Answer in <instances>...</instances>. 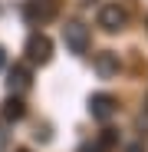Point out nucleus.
Instances as JSON below:
<instances>
[{"instance_id": "obj_5", "label": "nucleus", "mask_w": 148, "mask_h": 152, "mask_svg": "<svg viewBox=\"0 0 148 152\" xmlns=\"http://www.w3.org/2000/svg\"><path fill=\"white\" fill-rule=\"evenodd\" d=\"M89 113H92V119H99V122H109L112 113H115V96H109V93L89 96Z\"/></svg>"}, {"instance_id": "obj_1", "label": "nucleus", "mask_w": 148, "mask_h": 152, "mask_svg": "<svg viewBox=\"0 0 148 152\" xmlns=\"http://www.w3.org/2000/svg\"><path fill=\"white\" fill-rule=\"evenodd\" d=\"M125 23H129V10L122 4H102V7H99V27H102L105 33L125 30Z\"/></svg>"}, {"instance_id": "obj_7", "label": "nucleus", "mask_w": 148, "mask_h": 152, "mask_svg": "<svg viewBox=\"0 0 148 152\" xmlns=\"http://www.w3.org/2000/svg\"><path fill=\"white\" fill-rule=\"evenodd\" d=\"M0 113H4L7 122H20L23 116H27V106H23L20 96H7V103H4V109H0Z\"/></svg>"}, {"instance_id": "obj_4", "label": "nucleus", "mask_w": 148, "mask_h": 152, "mask_svg": "<svg viewBox=\"0 0 148 152\" xmlns=\"http://www.w3.org/2000/svg\"><path fill=\"white\" fill-rule=\"evenodd\" d=\"M92 66H95V73L102 76V80H115L118 69H122V60H118V53H112V50H102V53H95Z\"/></svg>"}, {"instance_id": "obj_11", "label": "nucleus", "mask_w": 148, "mask_h": 152, "mask_svg": "<svg viewBox=\"0 0 148 152\" xmlns=\"http://www.w3.org/2000/svg\"><path fill=\"white\" fill-rule=\"evenodd\" d=\"M4 149H7V132L0 129V152H4Z\"/></svg>"}, {"instance_id": "obj_12", "label": "nucleus", "mask_w": 148, "mask_h": 152, "mask_svg": "<svg viewBox=\"0 0 148 152\" xmlns=\"http://www.w3.org/2000/svg\"><path fill=\"white\" fill-rule=\"evenodd\" d=\"M129 152H142V145H132V149H129Z\"/></svg>"}, {"instance_id": "obj_9", "label": "nucleus", "mask_w": 148, "mask_h": 152, "mask_svg": "<svg viewBox=\"0 0 148 152\" xmlns=\"http://www.w3.org/2000/svg\"><path fill=\"white\" fill-rule=\"evenodd\" d=\"M95 142H99V149H102V152H109V149L118 142V136H115V129H102V136H99Z\"/></svg>"}, {"instance_id": "obj_14", "label": "nucleus", "mask_w": 148, "mask_h": 152, "mask_svg": "<svg viewBox=\"0 0 148 152\" xmlns=\"http://www.w3.org/2000/svg\"><path fill=\"white\" fill-rule=\"evenodd\" d=\"M145 109H148V96H145Z\"/></svg>"}, {"instance_id": "obj_10", "label": "nucleus", "mask_w": 148, "mask_h": 152, "mask_svg": "<svg viewBox=\"0 0 148 152\" xmlns=\"http://www.w3.org/2000/svg\"><path fill=\"white\" fill-rule=\"evenodd\" d=\"M79 152H102V149H99V142H86V145H82Z\"/></svg>"}, {"instance_id": "obj_8", "label": "nucleus", "mask_w": 148, "mask_h": 152, "mask_svg": "<svg viewBox=\"0 0 148 152\" xmlns=\"http://www.w3.org/2000/svg\"><path fill=\"white\" fill-rule=\"evenodd\" d=\"M53 4H49V0H43V4H40V0H30V4H27V17L30 20H49V17H53Z\"/></svg>"}, {"instance_id": "obj_3", "label": "nucleus", "mask_w": 148, "mask_h": 152, "mask_svg": "<svg viewBox=\"0 0 148 152\" xmlns=\"http://www.w3.org/2000/svg\"><path fill=\"white\" fill-rule=\"evenodd\" d=\"M27 56H30V63H49L53 60V40H49L46 33H30V40H27Z\"/></svg>"}, {"instance_id": "obj_6", "label": "nucleus", "mask_w": 148, "mask_h": 152, "mask_svg": "<svg viewBox=\"0 0 148 152\" xmlns=\"http://www.w3.org/2000/svg\"><path fill=\"white\" fill-rule=\"evenodd\" d=\"M30 66H13L10 69V80H7V86H10V93L13 96H20V93H27L30 89Z\"/></svg>"}, {"instance_id": "obj_2", "label": "nucleus", "mask_w": 148, "mask_h": 152, "mask_svg": "<svg viewBox=\"0 0 148 152\" xmlns=\"http://www.w3.org/2000/svg\"><path fill=\"white\" fill-rule=\"evenodd\" d=\"M63 43L69 46V53H86L89 50V27L86 23H79V20H69L66 27H63Z\"/></svg>"}, {"instance_id": "obj_15", "label": "nucleus", "mask_w": 148, "mask_h": 152, "mask_svg": "<svg viewBox=\"0 0 148 152\" xmlns=\"http://www.w3.org/2000/svg\"><path fill=\"white\" fill-rule=\"evenodd\" d=\"M145 27H148V20H145Z\"/></svg>"}, {"instance_id": "obj_13", "label": "nucleus", "mask_w": 148, "mask_h": 152, "mask_svg": "<svg viewBox=\"0 0 148 152\" xmlns=\"http://www.w3.org/2000/svg\"><path fill=\"white\" fill-rule=\"evenodd\" d=\"M0 66H4V50H0Z\"/></svg>"}, {"instance_id": "obj_16", "label": "nucleus", "mask_w": 148, "mask_h": 152, "mask_svg": "<svg viewBox=\"0 0 148 152\" xmlns=\"http://www.w3.org/2000/svg\"><path fill=\"white\" fill-rule=\"evenodd\" d=\"M20 152H27V149H20Z\"/></svg>"}]
</instances>
